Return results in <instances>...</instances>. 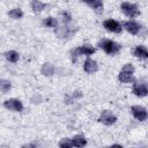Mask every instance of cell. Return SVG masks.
<instances>
[{"mask_svg":"<svg viewBox=\"0 0 148 148\" xmlns=\"http://www.w3.org/2000/svg\"><path fill=\"white\" fill-rule=\"evenodd\" d=\"M99 46L109 54H113V53H117L119 50H120V45L113 40H110V39H103L102 42H99Z\"/></svg>","mask_w":148,"mask_h":148,"instance_id":"6da1fadb","label":"cell"},{"mask_svg":"<svg viewBox=\"0 0 148 148\" xmlns=\"http://www.w3.org/2000/svg\"><path fill=\"white\" fill-rule=\"evenodd\" d=\"M133 92L134 95L139 96V97H143L147 95L148 90H147V87L145 83H141V82H135L134 86H133Z\"/></svg>","mask_w":148,"mask_h":148,"instance_id":"ba28073f","label":"cell"},{"mask_svg":"<svg viewBox=\"0 0 148 148\" xmlns=\"http://www.w3.org/2000/svg\"><path fill=\"white\" fill-rule=\"evenodd\" d=\"M83 68H84V71H86L87 73L92 74V73H95V72L97 71L98 66H97V62H96L95 60H92V59H87V60L84 61Z\"/></svg>","mask_w":148,"mask_h":148,"instance_id":"8fae6325","label":"cell"},{"mask_svg":"<svg viewBox=\"0 0 148 148\" xmlns=\"http://www.w3.org/2000/svg\"><path fill=\"white\" fill-rule=\"evenodd\" d=\"M74 31L68 27H60L56 29V35L58 38H67L69 37Z\"/></svg>","mask_w":148,"mask_h":148,"instance_id":"30bf717a","label":"cell"},{"mask_svg":"<svg viewBox=\"0 0 148 148\" xmlns=\"http://www.w3.org/2000/svg\"><path fill=\"white\" fill-rule=\"evenodd\" d=\"M131 111L133 113V116L140 120V121H145L147 119V111L143 106H140V105H134L131 108Z\"/></svg>","mask_w":148,"mask_h":148,"instance_id":"8992f818","label":"cell"},{"mask_svg":"<svg viewBox=\"0 0 148 148\" xmlns=\"http://www.w3.org/2000/svg\"><path fill=\"white\" fill-rule=\"evenodd\" d=\"M61 15H62V17H64V18H62V21L69 22V21H71V18H72V17H71V15H69L67 12H64V13H61Z\"/></svg>","mask_w":148,"mask_h":148,"instance_id":"cb8c5ba5","label":"cell"},{"mask_svg":"<svg viewBox=\"0 0 148 148\" xmlns=\"http://www.w3.org/2000/svg\"><path fill=\"white\" fill-rule=\"evenodd\" d=\"M94 52H95V49L92 46H90V45H82V46H80V47H77L75 50H72L71 54H72V59L75 61L76 57L83 56V54L84 56H91Z\"/></svg>","mask_w":148,"mask_h":148,"instance_id":"7a4b0ae2","label":"cell"},{"mask_svg":"<svg viewBox=\"0 0 148 148\" xmlns=\"http://www.w3.org/2000/svg\"><path fill=\"white\" fill-rule=\"evenodd\" d=\"M124 27L125 29L132 34V35H136L139 31H140V24H138L136 22H133V21H127V22H124Z\"/></svg>","mask_w":148,"mask_h":148,"instance_id":"9c48e42d","label":"cell"},{"mask_svg":"<svg viewBox=\"0 0 148 148\" xmlns=\"http://www.w3.org/2000/svg\"><path fill=\"white\" fill-rule=\"evenodd\" d=\"M123 69H124V71H127V72H131V73L134 72V67H133L131 64H126V65H124Z\"/></svg>","mask_w":148,"mask_h":148,"instance_id":"603a6c76","label":"cell"},{"mask_svg":"<svg viewBox=\"0 0 148 148\" xmlns=\"http://www.w3.org/2000/svg\"><path fill=\"white\" fill-rule=\"evenodd\" d=\"M31 8L34 12H42L45 8V5L43 2H40L39 0H34L31 2Z\"/></svg>","mask_w":148,"mask_h":148,"instance_id":"e0dca14e","label":"cell"},{"mask_svg":"<svg viewBox=\"0 0 148 148\" xmlns=\"http://www.w3.org/2000/svg\"><path fill=\"white\" fill-rule=\"evenodd\" d=\"M43 23H44V25H46V27H49V28H54V27H57L58 21H57L54 17H46Z\"/></svg>","mask_w":148,"mask_h":148,"instance_id":"ffe728a7","label":"cell"},{"mask_svg":"<svg viewBox=\"0 0 148 148\" xmlns=\"http://www.w3.org/2000/svg\"><path fill=\"white\" fill-rule=\"evenodd\" d=\"M42 74L45 75V76H51L54 74V66L50 62H46L43 65L42 67Z\"/></svg>","mask_w":148,"mask_h":148,"instance_id":"9a60e30c","label":"cell"},{"mask_svg":"<svg viewBox=\"0 0 148 148\" xmlns=\"http://www.w3.org/2000/svg\"><path fill=\"white\" fill-rule=\"evenodd\" d=\"M116 120H117V118L110 111H108V110L103 111L101 117H99V121H102L105 125H113L116 123Z\"/></svg>","mask_w":148,"mask_h":148,"instance_id":"52a82bcc","label":"cell"},{"mask_svg":"<svg viewBox=\"0 0 148 148\" xmlns=\"http://www.w3.org/2000/svg\"><path fill=\"white\" fill-rule=\"evenodd\" d=\"M121 10L128 17H135L140 14V10L138 9V7L131 2H123L121 3Z\"/></svg>","mask_w":148,"mask_h":148,"instance_id":"3957f363","label":"cell"},{"mask_svg":"<svg viewBox=\"0 0 148 148\" xmlns=\"http://www.w3.org/2000/svg\"><path fill=\"white\" fill-rule=\"evenodd\" d=\"M134 56L138 58H141V59H146L148 57V51H147L146 46H143V45L136 46L134 49Z\"/></svg>","mask_w":148,"mask_h":148,"instance_id":"4fadbf2b","label":"cell"},{"mask_svg":"<svg viewBox=\"0 0 148 148\" xmlns=\"http://www.w3.org/2000/svg\"><path fill=\"white\" fill-rule=\"evenodd\" d=\"M83 2H86L87 5H89L90 7H92L97 13H102L103 12V2L102 0H82Z\"/></svg>","mask_w":148,"mask_h":148,"instance_id":"7c38bea8","label":"cell"},{"mask_svg":"<svg viewBox=\"0 0 148 148\" xmlns=\"http://www.w3.org/2000/svg\"><path fill=\"white\" fill-rule=\"evenodd\" d=\"M103 25H104V28H105L108 31H111V32H114V34H120V32H121V29H123L121 25H120L117 21L111 20V18L104 21Z\"/></svg>","mask_w":148,"mask_h":148,"instance_id":"277c9868","label":"cell"},{"mask_svg":"<svg viewBox=\"0 0 148 148\" xmlns=\"http://www.w3.org/2000/svg\"><path fill=\"white\" fill-rule=\"evenodd\" d=\"M10 83L8 82V81H2L1 83H0V90L2 91V92H7V91H9L10 90Z\"/></svg>","mask_w":148,"mask_h":148,"instance_id":"44dd1931","label":"cell"},{"mask_svg":"<svg viewBox=\"0 0 148 148\" xmlns=\"http://www.w3.org/2000/svg\"><path fill=\"white\" fill-rule=\"evenodd\" d=\"M118 79H119L121 82L127 83V82H130V81H132V80H133V73L121 69V72H120V73H119V75H118Z\"/></svg>","mask_w":148,"mask_h":148,"instance_id":"5bb4252c","label":"cell"},{"mask_svg":"<svg viewBox=\"0 0 148 148\" xmlns=\"http://www.w3.org/2000/svg\"><path fill=\"white\" fill-rule=\"evenodd\" d=\"M71 142H72V146H74V147H83V146H86L87 140L82 135H76L71 140Z\"/></svg>","mask_w":148,"mask_h":148,"instance_id":"2e32d148","label":"cell"},{"mask_svg":"<svg viewBox=\"0 0 148 148\" xmlns=\"http://www.w3.org/2000/svg\"><path fill=\"white\" fill-rule=\"evenodd\" d=\"M8 14H9V16H10L12 18H15V20L21 18L22 15H23V13H22V10H21L20 8H14V9H12Z\"/></svg>","mask_w":148,"mask_h":148,"instance_id":"d6986e66","label":"cell"},{"mask_svg":"<svg viewBox=\"0 0 148 148\" xmlns=\"http://www.w3.org/2000/svg\"><path fill=\"white\" fill-rule=\"evenodd\" d=\"M59 147H61V148H69V147H72V142H71L69 139H62L59 142Z\"/></svg>","mask_w":148,"mask_h":148,"instance_id":"7402d4cb","label":"cell"},{"mask_svg":"<svg viewBox=\"0 0 148 148\" xmlns=\"http://www.w3.org/2000/svg\"><path fill=\"white\" fill-rule=\"evenodd\" d=\"M5 56H6V59L10 62H16L18 60V53L15 51H8V52H6Z\"/></svg>","mask_w":148,"mask_h":148,"instance_id":"ac0fdd59","label":"cell"},{"mask_svg":"<svg viewBox=\"0 0 148 148\" xmlns=\"http://www.w3.org/2000/svg\"><path fill=\"white\" fill-rule=\"evenodd\" d=\"M3 105H5V108H7V109H9V110H12V111H16V112H20V111H22V109H23L22 102L18 101V99H15V98L5 101Z\"/></svg>","mask_w":148,"mask_h":148,"instance_id":"5b68a950","label":"cell"}]
</instances>
